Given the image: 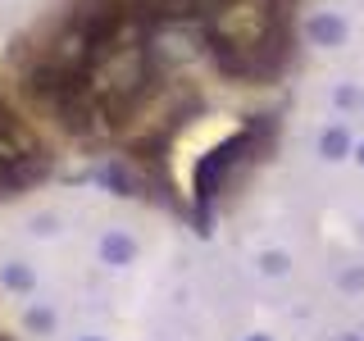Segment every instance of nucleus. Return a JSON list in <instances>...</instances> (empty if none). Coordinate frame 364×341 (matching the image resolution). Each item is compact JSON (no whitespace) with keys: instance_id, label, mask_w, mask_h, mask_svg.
I'll return each instance as SVG.
<instances>
[{"instance_id":"5","label":"nucleus","mask_w":364,"mask_h":341,"mask_svg":"<svg viewBox=\"0 0 364 341\" xmlns=\"http://www.w3.org/2000/svg\"><path fill=\"white\" fill-rule=\"evenodd\" d=\"M28 323L37 328V332H46V328H50V314H46V310H32V314H28Z\"/></svg>"},{"instance_id":"3","label":"nucleus","mask_w":364,"mask_h":341,"mask_svg":"<svg viewBox=\"0 0 364 341\" xmlns=\"http://www.w3.org/2000/svg\"><path fill=\"white\" fill-rule=\"evenodd\" d=\"M314 37H318V41H337V37H341V23H337V18H318V23H314Z\"/></svg>"},{"instance_id":"6","label":"nucleus","mask_w":364,"mask_h":341,"mask_svg":"<svg viewBox=\"0 0 364 341\" xmlns=\"http://www.w3.org/2000/svg\"><path fill=\"white\" fill-rule=\"evenodd\" d=\"M360 159H364V151H360Z\"/></svg>"},{"instance_id":"1","label":"nucleus","mask_w":364,"mask_h":341,"mask_svg":"<svg viewBox=\"0 0 364 341\" xmlns=\"http://www.w3.org/2000/svg\"><path fill=\"white\" fill-rule=\"evenodd\" d=\"M100 255H105L109 264H128V259H132V242H128V237H119V232H109L105 242H100Z\"/></svg>"},{"instance_id":"4","label":"nucleus","mask_w":364,"mask_h":341,"mask_svg":"<svg viewBox=\"0 0 364 341\" xmlns=\"http://www.w3.org/2000/svg\"><path fill=\"white\" fill-rule=\"evenodd\" d=\"M323 151H346V132H328L323 136Z\"/></svg>"},{"instance_id":"2","label":"nucleus","mask_w":364,"mask_h":341,"mask_svg":"<svg viewBox=\"0 0 364 341\" xmlns=\"http://www.w3.org/2000/svg\"><path fill=\"white\" fill-rule=\"evenodd\" d=\"M0 282H5L9 291H28L32 287V269L28 264H5L0 269Z\"/></svg>"}]
</instances>
